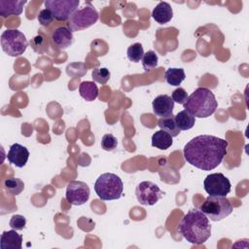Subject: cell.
I'll use <instances>...</instances> for the list:
<instances>
[{"instance_id":"obj_21","label":"cell","mask_w":249,"mask_h":249,"mask_svg":"<svg viewBox=\"0 0 249 249\" xmlns=\"http://www.w3.org/2000/svg\"><path fill=\"white\" fill-rule=\"evenodd\" d=\"M164 78L168 85L178 87L185 80L186 74L183 68H168L165 71Z\"/></svg>"},{"instance_id":"obj_27","label":"cell","mask_w":249,"mask_h":249,"mask_svg":"<svg viewBox=\"0 0 249 249\" xmlns=\"http://www.w3.org/2000/svg\"><path fill=\"white\" fill-rule=\"evenodd\" d=\"M117 145H118V140L113 134L107 133L103 135L101 139V148L103 150L113 151L115 150V148H117Z\"/></svg>"},{"instance_id":"obj_14","label":"cell","mask_w":249,"mask_h":249,"mask_svg":"<svg viewBox=\"0 0 249 249\" xmlns=\"http://www.w3.org/2000/svg\"><path fill=\"white\" fill-rule=\"evenodd\" d=\"M29 151L26 147L15 143L10 147L7 159L11 164L17 167H23L29 159Z\"/></svg>"},{"instance_id":"obj_9","label":"cell","mask_w":249,"mask_h":249,"mask_svg":"<svg viewBox=\"0 0 249 249\" xmlns=\"http://www.w3.org/2000/svg\"><path fill=\"white\" fill-rule=\"evenodd\" d=\"M205 192L209 196H226L231 192V182L223 173H211L203 181Z\"/></svg>"},{"instance_id":"obj_5","label":"cell","mask_w":249,"mask_h":249,"mask_svg":"<svg viewBox=\"0 0 249 249\" xmlns=\"http://www.w3.org/2000/svg\"><path fill=\"white\" fill-rule=\"evenodd\" d=\"M208 219L217 222L228 217L233 210L232 204L227 196H209L199 207Z\"/></svg>"},{"instance_id":"obj_13","label":"cell","mask_w":249,"mask_h":249,"mask_svg":"<svg viewBox=\"0 0 249 249\" xmlns=\"http://www.w3.org/2000/svg\"><path fill=\"white\" fill-rule=\"evenodd\" d=\"M153 111L158 117L165 118L172 116L173 108H174V101L172 100L171 96L167 94H160L158 95L152 103Z\"/></svg>"},{"instance_id":"obj_28","label":"cell","mask_w":249,"mask_h":249,"mask_svg":"<svg viewBox=\"0 0 249 249\" xmlns=\"http://www.w3.org/2000/svg\"><path fill=\"white\" fill-rule=\"evenodd\" d=\"M30 45H31L32 49L34 50V52L41 54L46 51L47 42H46V39L42 35L38 34L30 41Z\"/></svg>"},{"instance_id":"obj_23","label":"cell","mask_w":249,"mask_h":249,"mask_svg":"<svg viewBox=\"0 0 249 249\" xmlns=\"http://www.w3.org/2000/svg\"><path fill=\"white\" fill-rule=\"evenodd\" d=\"M4 189L11 196H18L23 191L24 183L18 178H7L4 180Z\"/></svg>"},{"instance_id":"obj_6","label":"cell","mask_w":249,"mask_h":249,"mask_svg":"<svg viewBox=\"0 0 249 249\" xmlns=\"http://www.w3.org/2000/svg\"><path fill=\"white\" fill-rule=\"evenodd\" d=\"M28 46L25 35L18 29H6L1 34V47L10 56L21 55Z\"/></svg>"},{"instance_id":"obj_20","label":"cell","mask_w":249,"mask_h":249,"mask_svg":"<svg viewBox=\"0 0 249 249\" xmlns=\"http://www.w3.org/2000/svg\"><path fill=\"white\" fill-rule=\"evenodd\" d=\"M175 122L180 130H188L195 125L196 117L184 109L175 116Z\"/></svg>"},{"instance_id":"obj_19","label":"cell","mask_w":249,"mask_h":249,"mask_svg":"<svg viewBox=\"0 0 249 249\" xmlns=\"http://www.w3.org/2000/svg\"><path fill=\"white\" fill-rule=\"evenodd\" d=\"M79 92L86 101H93L98 95V88L94 82L85 81L80 84Z\"/></svg>"},{"instance_id":"obj_22","label":"cell","mask_w":249,"mask_h":249,"mask_svg":"<svg viewBox=\"0 0 249 249\" xmlns=\"http://www.w3.org/2000/svg\"><path fill=\"white\" fill-rule=\"evenodd\" d=\"M158 125L160 127V129L168 132L172 137H176L180 133V129L178 128L175 122V116L173 115L165 118H160L158 121Z\"/></svg>"},{"instance_id":"obj_8","label":"cell","mask_w":249,"mask_h":249,"mask_svg":"<svg viewBox=\"0 0 249 249\" xmlns=\"http://www.w3.org/2000/svg\"><path fill=\"white\" fill-rule=\"evenodd\" d=\"M79 0H47L45 7L53 14L58 21L69 20L72 15L78 10Z\"/></svg>"},{"instance_id":"obj_15","label":"cell","mask_w":249,"mask_h":249,"mask_svg":"<svg viewBox=\"0 0 249 249\" xmlns=\"http://www.w3.org/2000/svg\"><path fill=\"white\" fill-rule=\"evenodd\" d=\"M0 246L2 249H21L22 235L18 233L16 230L5 231L1 234Z\"/></svg>"},{"instance_id":"obj_7","label":"cell","mask_w":249,"mask_h":249,"mask_svg":"<svg viewBox=\"0 0 249 249\" xmlns=\"http://www.w3.org/2000/svg\"><path fill=\"white\" fill-rule=\"evenodd\" d=\"M99 15L91 3L87 2L85 5L78 9L68 20V27L73 31H80L93 25L98 20Z\"/></svg>"},{"instance_id":"obj_10","label":"cell","mask_w":249,"mask_h":249,"mask_svg":"<svg viewBox=\"0 0 249 249\" xmlns=\"http://www.w3.org/2000/svg\"><path fill=\"white\" fill-rule=\"evenodd\" d=\"M135 195L141 205L151 206L156 204L161 198L162 193L157 184L151 181H143L137 185Z\"/></svg>"},{"instance_id":"obj_17","label":"cell","mask_w":249,"mask_h":249,"mask_svg":"<svg viewBox=\"0 0 249 249\" xmlns=\"http://www.w3.org/2000/svg\"><path fill=\"white\" fill-rule=\"evenodd\" d=\"M153 18L160 24L167 23L173 18V10L167 2H160L152 12Z\"/></svg>"},{"instance_id":"obj_11","label":"cell","mask_w":249,"mask_h":249,"mask_svg":"<svg viewBox=\"0 0 249 249\" xmlns=\"http://www.w3.org/2000/svg\"><path fill=\"white\" fill-rule=\"evenodd\" d=\"M89 187L83 181L74 180L68 183L66 187L65 197L72 205H83L89 198Z\"/></svg>"},{"instance_id":"obj_16","label":"cell","mask_w":249,"mask_h":249,"mask_svg":"<svg viewBox=\"0 0 249 249\" xmlns=\"http://www.w3.org/2000/svg\"><path fill=\"white\" fill-rule=\"evenodd\" d=\"M25 3V0H0V16L2 18L19 16Z\"/></svg>"},{"instance_id":"obj_1","label":"cell","mask_w":249,"mask_h":249,"mask_svg":"<svg viewBox=\"0 0 249 249\" xmlns=\"http://www.w3.org/2000/svg\"><path fill=\"white\" fill-rule=\"evenodd\" d=\"M228 141L208 134L197 135L184 147V158L190 164L201 170L209 171L216 168L228 151Z\"/></svg>"},{"instance_id":"obj_31","label":"cell","mask_w":249,"mask_h":249,"mask_svg":"<svg viewBox=\"0 0 249 249\" xmlns=\"http://www.w3.org/2000/svg\"><path fill=\"white\" fill-rule=\"evenodd\" d=\"M188 93L187 91L183 89V88H177L176 89H174L172 91V94H171V98L174 102L178 103V104H184L187 99H188Z\"/></svg>"},{"instance_id":"obj_24","label":"cell","mask_w":249,"mask_h":249,"mask_svg":"<svg viewBox=\"0 0 249 249\" xmlns=\"http://www.w3.org/2000/svg\"><path fill=\"white\" fill-rule=\"evenodd\" d=\"M127 58L132 62H139L142 60L144 55V50L140 43H134L127 48L126 51Z\"/></svg>"},{"instance_id":"obj_30","label":"cell","mask_w":249,"mask_h":249,"mask_svg":"<svg viewBox=\"0 0 249 249\" xmlns=\"http://www.w3.org/2000/svg\"><path fill=\"white\" fill-rule=\"evenodd\" d=\"M9 225H10V227H11L13 230L21 231V230H23V229L25 228L26 219H25L24 216L17 214V215L12 216Z\"/></svg>"},{"instance_id":"obj_29","label":"cell","mask_w":249,"mask_h":249,"mask_svg":"<svg viewBox=\"0 0 249 249\" xmlns=\"http://www.w3.org/2000/svg\"><path fill=\"white\" fill-rule=\"evenodd\" d=\"M37 18H38L39 23H40L41 25H43V26H46V27L49 26V25H51V24L53 23V19H54L53 14H52L51 11H49L48 9H43V10H41V11L39 12V14H38Z\"/></svg>"},{"instance_id":"obj_26","label":"cell","mask_w":249,"mask_h":249,"mask_svg":"<svg viewBox=\"0 0 249 249\" xmlns=\"http://www.w3.org/2000/svg\"><path fill=\"white\" fill-rule=\"evenodd\" d=\"M91 76H92V79L94 82L98 83V84H101V85H105L110 77H111V74H110V71L107 69V68H95L92 70V73H91Z\"/></svg>"},{"instance_id":"obj_3","label":"cell","mask_w":249,"mask_h":249,"mask_svg":"<svg viewBox=\"0 0 249 249\" xmlns=\"http://www.w3.org/2000/svg\"><path fill=\"white\" fill-rule=\"evenodd\" d=\"M183 107L194 117L207 118L216 111L218 102L209 89L197 88L188 96Z\"/></svg>"},{"instance_id":"obj_18","label":"cell","mask_w":249,"mask_h":249,"mask_svg":"<svg viewBox=\"0 0 249 249\" xmlns=\"http://www.w3.org/2000/svg\"><path fill=\"white\" fill-rule=\"evenodd\" d=\"M172 138L168 132L162 129L158 130L152 135V146L160 150H166L172 145Z\"/></svg>"},{"instance_id":"obj_12","label":"cell","mask_w":249,"mask_h":249,"mask_svg":"<svg viewBox=\"0 0 249 249\" xmlns=\"http://www.w3.org/2000/svg\"><path fill=\"white\" fill-rule=\"evenodd\" d=\"M52 42L58 50H65L70 47L74 42L72 31L67 26H59L52 33Z\"/></svg>"},{"instance_id":"obj_25","label":"cell","mask_w":249,"mask_h":249,"mask_svg":"<svg viewBox=\"0 0 249 249\" xmlns=\"http://www.w3.org/2000/svg\"><path fill=\"white\" fill-rule=\"evenodd\" d=\"M159 57L158 54L154 51H148L146 53H144L142 58V65L143 69L145 71H150L158 66Z\"/></svg>"},{"instance_id":"obj_4","label":"cell","mask_w":249,"mask_h":249,"mask_svg":"<svg viewBox=\"0 0 249 249\" xmlns=\"http://www.w3.org/2000/svg\"><path fill=\"white\" fill-rule=\"evenodd\" d=\"M94 191L101 200L119 199L124 191V183L117 174L103 173L96 179Z\"/></svg>"},{"instance_id":"obj_2","label":"cell","mask_w":249,"mask_h":249,"mask_svg":"<svg viewBox=\"0 0 249 249\" xmlns=\"http://www.w3.org/2000/svg\"><path fill=\"white\" fill-rule=\"evenodd\" d=\"M179 231L193 244H202L211 235V226L207 216L199 209H190L182 218Z\"/></svg>"}]
</instances>
